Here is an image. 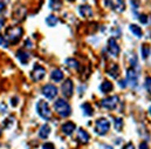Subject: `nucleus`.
I'll return each mask as SVG.
<instances>
[{
    "instance_id": "obj_23",
    "label": "nucleus",
    "mask_w": 151,
    "mask_h": 149,
    "mask_svg": "<svg viewBox=\"0 0 151 149\" xmlns=\"http://www.w3.org/2000/svg\"><path fill=\"white\" fill-rule=\"evenodd\" d=\"M141 51H142V58L143 59H147L149 55H150V46H148L147 43H143L142 45V48H141Z\"/></svg>"
},
{
    "instance_id": "obj_35",
    "label": "nucleus",
    "mask_w": 151,
    "mask_h": 149,
    "mask_svg": "<svg viewBox=\"0 0 151 149\" xmlns=\"http://www.w3.org/2000/svg\"><path fill=\"white\" fill-rule=\"evenodd\" d=\"M139 149H149V146H148L147 142H142V143L139 145Z\"/></svg>"
},
{
    "instance_id": "obj_7",
    "label": "nucleus",
    "mask_w": 151,
    "mask_h": 149,
    "mask_svg": "<svg viewBox=\"0 0 151 149\" xmlns=\"http://www.w3.org/2000/svg\"><path fill=\"white\" fill-rule=\"evenodd\" d=\"M125 81L128 82V85L130 87H132V88L137 87V85H138V74H137L135 68L131 67V68H129L127 71V80Z\"/></svg>"
},
{
    "instance_id": "obj_29",
    "label": "nucleus",
    "mask_w": 151,
    "mask_h": 149,
    "mask_svg": "<svg viewBox=\"0 0 151 149\" xmlns=\"http://www.w3.org/2000/svg\"><path fill=\"white\" fill-rule=\"evenodd\" d=\"M0 45H1L2 47H5V48L8 47V45H9L8 41L6 40V38L4 37V35H1V34H0Z\"/></svg>"
},
{
    "instance_id": "obj_1",
    "label": "nucleus",
    "mask_w": 151,
    "mask_h": 149,
    "mask_svg": "<svg viewBox=\"0 0 151 149\" xmlns=\"http://www.w3.org/2000/svg\"><path fill=\"white\" fill-rule=\"evenodd\" d=\"M22 34H24V30L20 26H11L6 30L5 38L8 41V43H17L20 41Z\"/></svg>"
},
{
    "instance_id": "obj_40",
    "label": "nucleus",
    "mask_w": 151,
    "mask_h": 149,
    "mask_svg": "<svg viewBox=\"0 0 151 149\" xmlns=\"http://www.w3.org/2000/svg\"><path fill=\"white\" fill-rule=\"evenodd\" d=\"M119 87H122V88H125V87H127V85H125V81H119Z\"/></svg>"
},
{
    "instance_id": "obj_38",
    "label": "nucleus",
    "mask_w": 151,
    "mask_h": 149,
    "mask_svg": "<svg viewBox=\"0 0 151 149\" xmlns=\"http://www.w3.org/2000/svg\"><path fill=\"white\" fill-rule=\"evenodd\" d=\"M4 25H5V19L0 17V30H1L2 27H4Z\"/></svg>"
},
{
    "instance_id": "obj_34",
    "label": "nucleus",
    "mask_w": 151,
    "mask_h": 149,
    "mask_svg": "<svg viewBox=\"0 0 151 149\" xmlns=\"http://www.w3.org/2000/svg\"><path fill=\"white\" fill-rule=\"evenodd\" d=\"M0 111H1V113L7 112V106H6V103H4V102L0 103Z\"/></svg>"
},
{
    "instance_id": "obj_6",
    "label": "nucleus",
    "mask_w": 151,
    "mask_h": 149,
    "mask_svg": "<svg viewBox=\"0 0 151 149\" xmlns=\"http://www.w3.org/2000/svg\"><path fill=\"white\" fill-rule=\"evenodd\" d=\"M118 101H119V99H118V96H116V95H114V96H108V98H106V99H103V100L101 101V106H102L103 108H106V109L113 111V109H115V108L117 107Z\"/></svg>"
},
{
    "instance_id": "obj_31",
    "label": "nucleus",
    "mask_w": 151,
    "mask_h": 149,
    "mask_svg": "<svg viewBox=\"0 0 151 149\" xmlns=\"http://www.w3.org/2000/svg\"><path fill=\"white\" fill-rule=\"evenodd\" d=\"M138 19H139V21H141L142 24H147V22H148V17H147L145 14H139Z\"/></svg>"
},
{
    "instance_id": "obj_21",
    "label": "nucleus",
    "mask_w": 151,
    "mask_h": 149,
    "mask_svg": "<svg viewBox=\"0 0 151 149\" xmlns=\"http://www.w3.org/2000/svg\"><path fill=\"white\" fill-rule=\"evenodd\" d=\"M81 108H82V111H83V114H84V115H87V116H91V115L94 114L93 107H91V106H90L88 102L83 103V105L81 106Z\"/></svg>"
},
{
    "instance_id": "obj_28",
    "label": "nucleus",
    "mask_w": 151,
    "mask_h": 149,
    "mask_svg": "<svg viewBox=\"0 0 151 149\" xmlns=\"http://www.w3.org/2000/svg\"><path fill=\"white\" fill-rule=\"evenodd\" d=\"M8 4H9V0H0V13H4L6 11V7Z\"/></svg>"
},
{
    "instance_id": "obj_27",
    "label": "nucleus",
    "mask_w": 151,
    "mask_h": 149,
    "mask_svg": "<svg viewBox=\"0 0 151 149\" xmlns=\"http://www.w3.org/2000/svg\"><path fill=\"white\" fill-rule=\"evenodd\" d=\"M122 127H123V120L119 119V117L116 119V120H115V129L119 132V130L122 129Z\"/></svg>"
},
{
    "instance_id": "obj_13",
    "label": "nucleus",
    "mask_w": 151,
    "mask_h": 149,
    "mask_svg": "<svg viewBox=\"0 0 151 149\" xmlns=\"http://www.w3.org/2000/svg\"><path fill=\"white\" fill-rule=\"evenodd\" d=\"M61 129H62V133L65 135H72L74 133V130L76 129V126L75 123H73V122H66L65 124H62Z\"/></svg>"
},
{
    "instance_id": "obj_20",
    "label": "nucleus",
    "mask_w": 151,
    "mask_h": 149,
    "mask_svg": "<svg viewBox=\"0 0 151 149\" xmlns=\"http://www.w3.org/2000/svg\"><path fill=\"white\" fill-rule=\"evenodd\" d=\"M129 30L136 35V37L141 38L143 35V32H142V30H141V27L139 26H137V25H135V24H131L130 26H129Z\"/></svg>"
},
{
    "instance_id": "obj_14",
    "label": "nucleus",
    "mask_w": 151,
    "mask_h": 149,
    "mask_svg": "<svg viewBox=\"0 0 151 149\" xmlns=\"http://www.w3.org/2000/svg\"><path fill=\"white\" fill-rule=\"evenodd\" d=\"M17 58L19 59V61H20L22 65H27L28 61H29V54L26 53V52L22 51V49L18 51V53H17Z\"/></svg>"
},
{
    "instance_id": "obj_36",
    "label": "nucleus",
    "mask_w": 151,
    "mask_h": 149,
    "mask_svg": "<svg viewBox=\"0 0 151 149\" xmlns=\"http://www.w3.org/2000/svg\"><path fill=\"white\" fill-rule=\"evenodd\" d=\"M123 149H135V148H134V145L129 142V143H127V145L123 147Z\"/></svg>"
},
{
    "instance_id": "obj_11",
    "label": "nucleus",
    "mask_w": 151,
    "mask_h": 149,
    "mask_svg": "<svg viewBox=\"0 0 151 149\" xmlns=\"http://www.w3.org/2000/svg\"><path fill=\"white\" fill-rule=\"evenodd\" d=\"M108 52L110 53V55L113 56H118L119 54V46L117 43V41L115 40V38H110L108 40Z\"/></svg>"
},
{
    "instance_id": "obj_9",
    "label": "nucleus",
    "mask_w": 151,
    "mask_h": 149,
    "mask_svg": "<svg viewBox=\"0 0 151 149\" xmlns=\"http://www.w3.org/2000/svg\"><path fill=\"white\" fill-rule=\"evenodd\" d=\"M61 90H62V94H63L65 98H72L73 92H74V85H73V81H72L70 79H67V80L62 83Z\"/></svg>"
},
{
    "instance_id": "obj_26",
    "label": "nucleus",
    "mask_w": 151,
    "mask_h": 149,
    "mask_svg": "<svg viewBox=\"0 0 151 149\" xmlns=\"http://www.w3.org/2000/svg\"><path fill=\"white\" fill-rule=\"evenodd\" d=\"M116 11L122 13L124 9H125V4H124V0H117V4H116Z\"/></svg>"
},
{
    "instance_id": "obj_12",
    "label": "nucleus",
    "mask_w": 151,
    "mask_h": 149,
    "mask_svg": "<svg viewBox=\"0 0 151 149\" xmlns=\"http://www.w3.org/2000/svg\"><path fill=\"white\" fill-rule=\"evenodd\" d=\"M78 13L83 18H90L93 15V9L89 5H81L78 7Z\"/></svg>"
},
{
    "instance_id": "obj_16",
    "label": "nucleus",
    "mask_w": 151,
    "mask_h": 149,
    "mask_svg": "<svg viewBox=\"0 0 151 149\" xmlns=\"http://www.w3.org/2000/svg\"><path fill=\"white\" fill-rule=\"evenodd\" d=\"M77 139H78L80 142H82V143H88V141H89V134H88L84 129L80 128L78 132H77Z\"/></svg>"
},
{
    "instance_id": "obj_17",
    "label": "nucleus",
    "mask_w": 151,
    "mask_h": 149,
    "mask_svg": "<svg viewBox=\"0 0 151 149\" xmlns=\"http://www.w3.org/2000/svg\"><path fill=\"white\" fill-rule=\"evenodd\" d=\"M50 134V127L48 124H43L39 130V136L41 139H47Z\"/></svg>"
},
{
    "instance_id": "obj_22",
    "label": "nucleus",
    "mask_w": 151,
    "mask_h": 149,
    "mask_svg": "<svg viewBox=\"0 0 151 149\" xmlns=\"http://www.w3.org/2000/svg\"><path fill=\"white\" fill-rule=\"evenodd\" d=\"M58 18L55 17V15H48L47 18H46V24L49 26V27H55L56 25H58Z\"/></svg>"
},
{
    "instance_id": "obj_3",
    "label": "nucleus",
    "mask_w": 151,
    "mask_h": 149,
    "mask_svg": "<svg viewBox=\"0 0 151 149\" xmlns=\"http://www.w3.org/2000/svg\"><path fill=\"white\" fill-rule=\"evenodd\" d=\"M37 112L43 120H49L52 117L50 108H49L48 103L46 101H43V100H40L37 103Z\"/></svg>"
},
{
    "instance_id": "obj_4",
    "label": "nucleus",
    "mask_w": 151,
    "mask_h": 149,
    "mask_svg": "<svg viewBox=\"0 0 151 149\" xmlns=\"http://www.w3.org/2000/svg\"><path fill=\"white\" fill-rule=\"evenodd\" d=\"M110 128V122L107 119H99L95 123V132L99 135H106L109 132Z\"/></svg>"
},
{
    "instance_id": "obj_10",
    "label": "nucleus",
    "mask_w": 151,
    "mask_h": 149,
    "mask_svg": "<svg viewBox=\"0 0 151 149\" xmlns=\"http://www.w3.org/2000/svg\"><path fill=\"white\" fill-rule=\"evenodd\" d=\"M45 75H46V69L42 66H40V65H35L33 71H32V75L31 76H32L33 81L38 82V81H41L45 77Z\"/></svg>"
},
{
    "instance_id": "obj_32",
    "label": "nucleus",
    "mask_w": 151,
    "mask_h": 149,
    "mask_svg": "<svg viewBox=\"0 0 151 149\" xmlns=\"http://www.w3.org/2000/svg\"><path fill=\"white\" fill-rule=\"evenodd\" d=\"M42 149H54V145L50 142H46V143H43Z\"/></svg>"
},
{
    "instance_id": "obj_41",
    "label": "nucleus",
    "mask_w": 151,
    "mask_h": 149,
    "mask_svg": "<svg viewBox=\"0 0 151 149\" xmlns=\"http://www.w3.org/2000/svg\"><path fill=\"white\" fill-rule=\"evenodd\" d=\"M149 113H150V115H151V107L149 108Z\"/></svg>"
},
{
    "instance_id": "obj_37",
    "label": "nucleus",
    "mask_w": 151,
    "mask_h": 149,
    "mask_svg": "<svg viewBox=\"0 0 151 149\" xmlns=\"http://www.w3.org/2000/svg\"><path fill=\"white\" fill-rule=\"evenodd\" d=\"M104 5L108 6V7H111L113 6V1L111 0H104Z\"/></svg>"
},
{
    "instance_id": "obj_15",
    "label": "nucleus",
    "mask_w": 151,
    "mask_h": 149,
    "mask_svg": "<svg viewBox=\"0 0 151 149\" xmlns=\"http://www.w3.org/2000/svg\"><path fill=\"white\" fill-rule=\"evenodd\" d=\"M50 79H52L53 81H55V82H60V81L63 79V72H62L61 69H59V68L52 71V73H50Z\"/></svg>"
},
{
    "instance_id": "obj_24",
    "label": "nucleus",
    "mask_w": 151,
    "mask_h": 149,
    "mask_svg": "<svg viewBox=\"0 0 151 149\" xmlns=\"http://www.w3.org/2000/svg\"><path fill=\"white\" fill-rule=\"evenodd\" d=\"M66 64L68 65V67H70V68H75V69H78V67H80V64H78V61L75 60V59H73V58H70V59H67L66 60Z\"/></svg>"
},
{
    "instance_id": "obj_39",
    "label": "nucleus",
    "mask_w": 151,
    "mask_h": 149,
    "mask_svg": "<svg viewBox=\"0 0 151 149\" xmlns=\"http://www.w3.org/2000/svg\"><path fill=\"white\" fill-rule=\"evenodd\" d=\"M101 149H113V147L111 146H108V145H102Z\"/></svg>"
},
{
    "instance_id": "obj_33",
    "label": "nucleus",
    "mask_w": 151,
    "mask_h": 149,
    "mask_svg": "<svg viewBox=\"0 0 151 149\" xmlns=\"http://www.w3.org/2000/svg\"><path fill=\"white\" fill-rule=\"evenodd\" d=\"M18 101H19L18 96L12 98V99H11V103H12V106H13V107H17V106H18Z\"/></svg>"
},
{
    "instance_id": "obj_19",
    "label": "nucleus",
    "mask_w": 151,
    "mask_h": 149,
    "mask_svg": "<svg viewBox=\"0 0 151 149\" xmlns=\"http://www.w3.org/2000/svg\"><path fill=\"white\" fill-rule=\"evenodd\" d=\"M108 74L110 75L111 77L114 79H117V76H118V72H119V68H118V66L116 65V64H111V66L108 68Z\"/></svg>"
},
{
    "instance_id": "obj_42",
    "label": "nucleus",
    "mask_w": 151,
    "mask_h": 149,
    "mask_svg": "<svg viewBox=\"0 0 151 149\" xmlns=\"http://www.w3.org/2000/svg\"><path fill=\"white\" fill-rule=\"evenodd\" d=\"M68 1H75V0H68Z\"/></svg>"
},
{
    "instance_id": "obj_2",
    "label": "nucleus",
    "mask_w": 151,
    "mask_h": 149,
    "mask_svg": "<svg viewBox=\"0 0 151 149\" xmlns=\"http://www.w3.org/2000/svg\"><path fill=\"white\" fill-rule=\"evenodd\" d=\"M54 109H55V112L58 113L60 116H62V117H67V116H69L72 114V108H70L69 103L66 100H63V99H58L55 101Z\"/></svg>"
},
{
    "instance_id": "obj_8",
    "label": "nucleus",
    "mask_w": 151,
    "mask_h": 149,
    "mask_svg": "<svg viewBox=\"0 0 151 149\" xmlns=\"http://www.w3.org/2000/svg\"><path fill=\"white\" fill-rule=\"evenodd\" d=\"M42 94L48 100H53L58 95V88L54 85H46V86L42 87Z\"/></svg>"
},
{
    "instance_id": "obj_18",
    "label": "nucleus",
    "mask_w": 151,
    "mask_h": 149,
    "mask_svg": "<svg viewBox=\"0 0 151 149\" xmlns=\"http://www.w3.org/2000/svg\"><path fill=\"white\" fill-rule=\"evenodd\" d=\"M113 88H114V86L110 81H103V82L101 83V86H100V90H101L102 93H104V94L111 92Z\"/></svg>"
},
{
    "instance_id": "obj_25",
    "label": "nucleus",
    "mask_w": 151,
    "mask_h": 149,
    "mask_svg": "<svg viewBox=\"0 0 151 149\" xmlns=\"http://www.w3.org/2000/svg\"><path fill=\"white\" fill-rule=\"evenodd\" d=\"M62 6V2L60 0H50V8L54 9V11H58L60 9Z\"/></svg>"
},
{
    "instance_id": "obj_30",
    "label": "nucleus",
    "mask_w": 151,
    "mask_h": 149,
    "mask_svg": "<svg viewBox=\"0 0 151 149\" xmlns=\"http://www.w3.org/2000/svg\"><path fill=\"white\" fill-rule=\"evenodd\" d=\"M145 89L148 90V93L151 94V77H147L145 79Z\"/></svg>"
},
{
    "instance_id": "obj_5",
    "label": "nucleus",
    "mask_w": 151,
    "mask_h": 149,
    "mask_svg": "<svg viewBox=\"0 0 151 149\" xmlns=\"http://www.w3.org/2000/svg\"><path fill=\"white\" fill-rule=\"evenodd\" d=\"M26 15H27V9H26V7L25 6H22V5H19L17 8H14V11H13V21H15V22H21V21H24L25 20V18H26Z\"/></svg>"
}]
</instances>
